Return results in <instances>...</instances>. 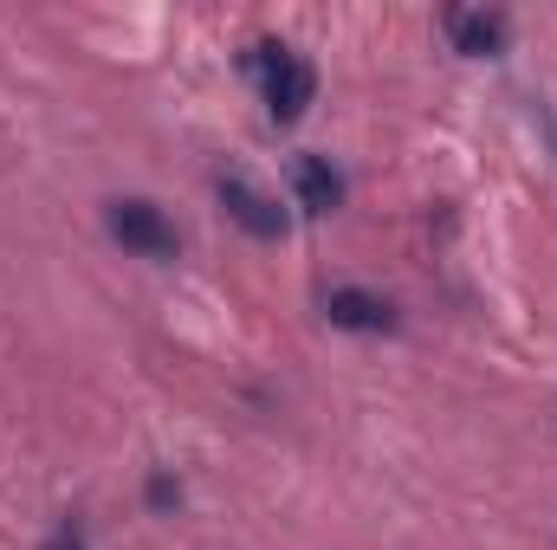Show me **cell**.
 <instances>
[{
  "label": "cell",
  "mask_w": 557,
  "mask_h": 550,
  "mask_svg": "<svg viewBox=\"0 0 557 550\" xmlns=\"http://www.w3.org/2000/svg\"><path fill=\"white\" fill-rule=\"evenodd\" d=\"M149 499H156V505H175V499H182V486H169V479H149Z\"/></svg>",
  "instance_id": "cell-7"
},
{
  "label": "cell",
  "mask_w": 557,
  "mask_h": 550,
  "mask_svg": "<svg viewBox=\"0 0 557 550\" xmlns=\"http://www.w3.org/2000/svg\"><path fill=\"white\" fill-rule=\"evenodd\" d=\"M104 227H111V240L117 247H131L143 260H175V221L156 208V201H143V195H124V201H111L104 208Z\"/></svg>",
  "instance_id": "cell-2"
},
{
  "label": "cell",
  "mask_w": 557,
  "mask_h": 550,
  "mask_svg": "<svg viewBox=\"0 0 557 550\" xmlns=\"http://www.w3.org/2000/svg\"><path fill=\"white\" fill-rule=\"evenodd\" d=\"M324 317H331V330H357V337H389L403 324L396 304L383 291H370V285H331L324 291Z\"/></svg>",
  "instance_id": "cell-4"
},
{
  "label": "cell",
  "mask_w": 557,
  "mask_h": 550,
  "mask_svg": "<svg viewBox=\"0 0 557 550\" xmlns=\"http://www.w3.org/2000/svg\"><path fill=\"white\" fill-rule=\"evenodd\" d=\"M253 72H260V85H267V111H273V124H298L305 117V104H311V91H318V72L292 52V46H253Z\"/></svg>",
  "instance_id": "cell-1"
},
{
  "label": "cell",
  "mask_w": 557,
  "mask_h": 550,
  "mask_svg": "<svg viewBox=\"0 0 557 550\" xmlns=\"http://www.w3.org/2000/svg\"><path fill=\"white\" fill-rule=\"evenodd\" d=\"M292 182H298V208H311V214H331V208H344V175H337L324 155H298Z\"/></svg>",
  "instance_id": "cell-6"
},
{
  "label": "cell",
  "mask_w": 557,
  "mask_h": 550,
  "mask_svg": "<svg viewBox=\"0 0 557 550\" xmlns=\"http://www.w3.org/2000/svg\"><path fill=\"white\" fill-rule=\"evenodd\" d=\"M447 39H454V52H467V59H493V52L506 46V13L454 7V13H447Z\"/></svg>",
  "instance_id": "cell-5"
},
{
  "label": "cell",
  "mask_w": 557,
  "mask_h": 550,
  "mask_svg": "<svg viewBox=\"0 0 557 550\" xmlns=\"http://www.w3.org/2000/svg\"><path fill=\"white\" fill-rule=\"evenodd\" d=\"M214 195H221V208L253 234V240H285V208H278L273 195L253 182V175H240V168H221L214 175Z\"/></svg>",
  "instance_id": "cell-3"
}]
</instances>
